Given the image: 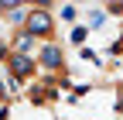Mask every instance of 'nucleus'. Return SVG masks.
I'll return each mask as SVG.
<instances>
[{
  "instance_id": "9",
  "label": "nucleus",
  "mask_w": 123,
  "mask_h": 120,
  "mask_svg": "<svg viewBox=\"0 0 123 120\" xmlns=\"http://www.w3.org/2000/svg\"><path fill=\"white\" fill-rule=\"evenodd\" d=\"M10 7H17V0H0V17H4Z\"/></svg>"
},
{
  "instance_id": "4",
  "label": "nucleus",
  "mask_w": 123,
  "mask_h": 120,
  "mask_svg": "<svg viewBox=\"0 0 123 120\" xmlns=\"http://www.w3.org/2000/svg\"><path fill=\"white\" fill-rule=\"evenodd\" d=\"M34 48H38V38L27 34L24 27H21V31H17V41H14V52H17V55H34Z\"/></svg>"
},
{
  "instance_id": "7",
  "label": "nucleus",
  "mask_w": 123,
  "mask_h": 120,
  "mask_svg": "<svg viewBox=\"0 0 123 120\" xmlns=\"http://www.w3.org/2000/svg\"><path fill=\"white\" fill-rule=\"evenodd\" d=\"M103 21H106V10H99V7H96V10H89V17H86V27H89V31H96V27H99Z\"/></svg>"
},
{
  "instance_id": "1",
  "label": "nucleus",
  "mask_w": 123,
  "mask_h": 120,
  "mask_svg": "<svg viewBox=\"0 0 123 120\" xmlns=\"http://www.w3.org/2000/svg\"><path fill=\"white\" fill-rule=\"evenodd\" d=\"M24 31L34 34L38 41H55V17H51V10H38V7H31L27 17H24Z\"/></svg>"
},
{
  "instance_id": "2",
  "label": "nucleus",
  "mask_w": 123,
  "mask_h": 120,
  "mask_svg": "<svg viewBox=\"0 0 123 120\" xmlns=\"http://www.w3.org/2000/svg\"><path fill=\"white\" fill-rule=\"evenodd\" d=\"M4 65H7V72H10V76L17 79V82L31 79V76H34V69H38V62H34V55H17V52H10Z\"/></svg>"
},
{
  "instance_id": "3",
  "label": "nucleus",
  "mask_w": 123,
  "mask_h": 120,
  "mask_svg": "<svg viewBox=\"0 0 123 120\" xmlns=\"http://www.w3.org/2000/svg\"><path fill=\"white\" fill-rule=\"evenodd\" d=\"M34 62L41 69H48V72H58L62 69V48H58L55 41H41V48L34 52Z\"/></svg>"
},
{
  "instance_id": "10",
  "label": "nucleus",
  "mask_w": 123,
  "mask_h": 120,
  "mask_svg": "<svg viewBox=\"0 0 123 120\" xmlns=\"http://www.w3.org/2000/svg\"><path fill=\"white\" fill-rule=\"evenodd\" d=\"M7 55H10V48H7V41H0V62H7Z\"/></svg>"
},
{
  "instance_id": "5",
  "label": "nucleus",
  "mask_w": 123,
  "mask_h": 120,
  "mask_svg": "<svg viewBox=\"0 0 123 120\" xmlns=\"http://www.w3.org/2000/svg\"><path fill=\"white\" fill-rule=\"evenodd\" d=\"M58 21H65V24H79V7H75V4H62V7H58Z\"/></svg>"
},
{
  "instance_id": "8",
  "label": "nucleus",
  "mask_w": 123,
  "mask_h": 120,
  "mask_svg": "<svg viewBox=\"0 0 123 120\" xmlns=\"http://www.w3.org/2000/svg\"><path fill=\"white\" fill-rule=\"evenodd\" d=\"M24 4H27V7H38V10H48L55 0H24Z\"/></svg>"
},
{
  "instance_id": "6",
  "label": "nucleus",
  "mask_w": 123,
  "mask_h": 120,
  "mask_svg": "<svg viewBox=\"0 0 123 120\" xmlns=\"http://www.w3.org/2000/svg\"><path fill=\"white\" fill-rule=\"evenodd\" d=\"M92 31H89V27L86 24H72V31H68V41L72 45H86V38H89Z\"/></svg>"
}]
</instances>
